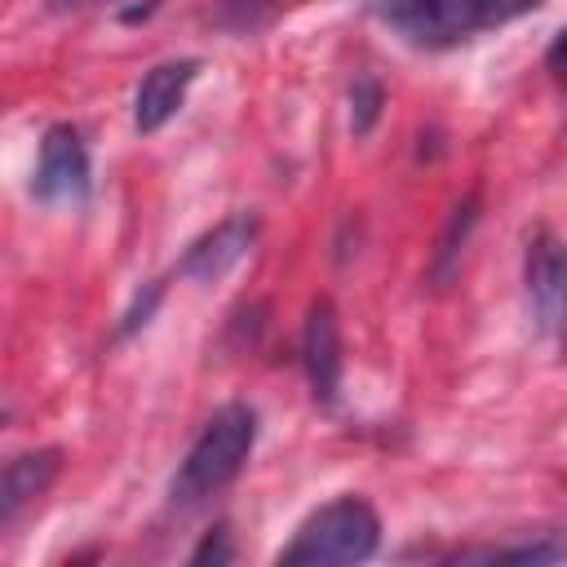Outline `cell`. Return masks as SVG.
Wrapping results in <instances>:
<instances>
[{"label":"cell","mask_w":567,"mask_h":567,"mask_svg":"<svg viewBox=\"0 0 567 567\" xmlns=\"http://www.w3.org/2000/svg\"><path fill=\"white\" fill-rule=\"evenodd\" d=\"M257 443V412L248 403H226L208 416V425L199 430V439L190 443L186 461L177 465L173 483H168V496L173 505L190 509L208 496H217L248 461Z\"/></svg>","instance_id":"1"},{"label":"cell","mask_w":567,"mask_h":567,"mask_svg":"<svg viewBox=\"0 0 567 567\" xmlns=\"http://www.w3.org/2000/svg\"><path fill=\"white\" fill-rule=\"evenodd\" d=\"M377 22L416 49H447L487 27H501L536 0H363Z\"/></svg>","instance_id":"2"},{"label":"cell","mask_w":567,"mask_h":567,"mask_svg":"<svg viewBox=\"0 0 567 567\" xmlns=\"http://www.w3.org/2000/svg\"><path fill=\"white\" fill-rule=\"evenodd\" d=\"M381 545V518L363 496H337L319 505L292 536L288 549H279V563L288 567H337V563H363Z\"/></svg>","instance_id":"3"},{"label":"cell","mask_w":567,"mask_h":567,"mask_svg":"<svg viewBox=\"0 0 567 567\" xmlns=\"http://www.w3.org/2000/svg\"><path fill=\"white\" fill-rule=\"evenodd\" d=\"M31 195L40 204H84L89 199V151H84V137L75 124L44 128Z\"/></svg>","instance_id":"4"},{"label":"cell","mask_w":567,"mask_h":567,"mask_svg":"<svg viewBox=\"0 0 567 567\" xmlns=\"http://www.w3.org/2000/svg\"><path fill=\"white\" fill-rule=\"evenodd\" d=\"M523 284H527V301L540 332L563 337L567 332V244L554 239L549 230H536L527 244Z\"/></svg>","instance_id":"5"},{"label":"cell","mask_w":567,"mask_h":567,"mask_svg":"<svg viewBox=\"0 0 567 567\" xmlns=\"http://www.w3.org/2000/svg\"><path fill=\"white\" fill-rule=\"evenodd\" d=\"M257 244V217L252 213H230L226 221H217L213 230H204L186 257H182V279L190 284H217L221 275H230Z\"/></svg>","instance_id":"6"},{"label":"cell","mask_w":567,"mask_h":567,"mask_svg":"<svg viewBox=\"0 0 567 567\" xmlns=\"http://www.w3.org/2000/svg\"><path fill=\"white\" fill-rule=\"evenodd\" d=\"M301 368L319 403H337L341 390V323L328 297H315L301 323Z\"/></svg>","instance_id":"7"},{"label":"cell","mask_w":567,"mask_h":567,"mask_svg":"<svg viewBox=\"0 0 567 567\" xmlns=\"http://www.w3.org/2000/svg\"><path fill=\"white\" fill-rule=\"evenodd\" d=\"M195 75H199V58H168V62L151 66L146 80L137 84V97H133V128L137 133L164 128L182 111Z\"/></svg>","instance_id":"8"},{"label":"cell","mask_w":567,"mask_h":567,"mask_svg":"<svg viewBox=\"0 0 567 567\" xmlns=\"http://www.w3.org/2000/svg\"><path fill=\"white\" fill-rule=\"evenodd\" d=\"M62 470V452L58 447H35V452H18L9 465H4V478H0V523L13 527L22 518L27 505H35L53 478Z\"/></svg>","instance_id":"9"},{"label":"cell","mask_w":567,"mask_h":567,"mask_svg":"<svg viewBox=\"0 0 567 567\" xmlns=\"http://www.w3.org/2000/svg\"><path fill=\"white\" fill-rule=\"evenodd\" d=\"M461 563H558L567 558V536L563 532H540L514 545H487V549H461Z\"/></svg>","instance_id":"10"},{"label":"cell","mask_w":567,"mask_h":567,"mask_svg":"<svg viewBox=\"0 0 567 567\" xmlns=\"http://www.w3.org/2000/svg\"><path fill=\"white\" fill-rule=\"evenodd\" d=\"M470 226H474V199H465L461 208H456V217H452V226H447V235H443V244H439V252H434V288H447V279H452V270H456V244H465V235H470Z\"/></svg>","instance_id":"11"},{"label":"cell","mask_w":567,"mask_h":567,"mask_svg":"<svg viewBox=\"0 0 567 567\" xmlns=\"http://www.w3.org/2000/svg\"><path fill=\"white\" fill-rule=\"evenodd\" d=\"M275 9H279V0H221V4H217V22H221L226 31L248 35V31L266 27V22L275 18Z\"/></svg>","instance_id":"12"},{"label":"cell","mask_w":567,"mask_h":567,"mask_svg":"<svg viewBox=\"0 0 567 567\" xmlns=\"http://www.w3.org/2000/svg\"><path fill=\"white\" fill-rule=\"evenodd\" d=\"M381 102H385L381 84L372 75H359L354 89H350V128H354V137H368L372 133V124L381 115Z\"/></svg>","instance_id":"13"},{"label":"cell","mask_w":567,"mask_h":567,"mask_svg":"<svg viewBox=\"0 0 567 567\" xmlns=\"http://www.w3.org/2000/svg\"><path fill=\"white\" fill-rule=\"evenodd\" d=\"M159 297H164V284H146V288L133 297V306L124 310V319H120L115 337H133L137 328H146V323H151V315H155V306H159Z\"/></svg>","instance_id":"14"},{"label":"cell","mask_w":567,"mask_h":567,"mask_svg":"<svg viewBox=\"0 0 567 567\" xmlns=\"http://www.w3.org/2000/svg\"><path fill=\"white\" fill-rule=\"evenodd\" d=\"M230 558H235V549H230V540H226V527L208 532L204 545L190 554V563H199V567H204V563H230Z\"/></svg>","instance_id":"15"},{"label":"cell","mask_w":567,"mask_h":567,"mask_svg":"<svg viewBox=\"0 0 567 567\" xmlns=\"http://www.w3.org/2000/svg\"><path fill=\"white\" fill-rule=\"evenodd\" d=\"M545 62H549V71H558V75H567V31H558V40L549 44V53H545Z\"/></svg>","instance_id":"16"}]
</instances>
